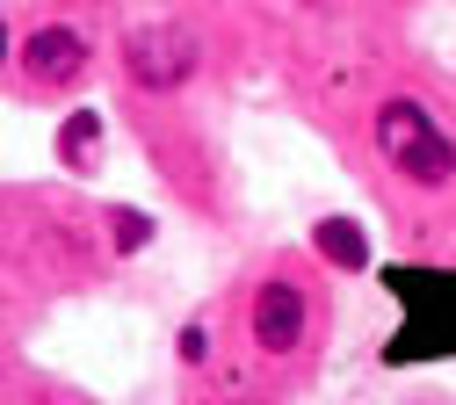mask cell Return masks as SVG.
Instances as JSON below:
<instances>
[{"label": "cell", "instance_id": "4", "mask_svg": "<svg viewBox=\"0 0 456 405\" xmlns=\"http://www.w3.org/2000/svg\"><path fill=\"white\" fill-rule=\"evenodd\" d=\"M80 66H87V36H80L73 22H51V29H37V36L22 44V73H29L37 87H66Z\"/></svg>", "mask_w": 456, "mask_h": 405}, {"label": "cell", "instance_id": "1", "mask_svg": "<svg viewBox=\"0 0 456 405\" xmlns=\"http://www.w3.org/2000/svg\"><path fill=\"white\" fill-rule=\"evenodd\" d=\"M377 145H384V159L406 174V182H420V189H442L449 174H456V145L428 124L420 101H384V109H377Z\"/></svg>", "mask_w": 456, "mask_h": 405}, {"label": "cell", "instance_id": "5", "mask_svg": "<svg viewBox=\"0 0 456 405\" xmlns=\"http://www.w3.org/2000/svg\"><path fill=\"white\" fill-rule=\"evenodd\" d=\"M312 239H319V254H326L333 268H362V261H370V239H362V231H355L348 217H326V224L312 231Z\"/></svg>", "mask_w": 456, "mask_h": 405}, {"label": "cell", "instance_id": "3", "mask_svg": "<svg viewBox=\"0 0 456 405\" xmlns=\"http://www.w3.org/2000/svg\"><path fill=\"white\" fill-rule=\"evenodd\" d=\"M305 289L297 282H261V297H254V340L268 347V355H290V347L305 340Z\"/></svg>", "mask_w": 456, "mask_h": 405}, {"label": "cell", "instance_id": "7", "mask_svg": "<svg viewBox=\"0 0 456 405\" xmlns=\"http://www.w3.org/2000/svg\"><path fill=\"white\" fill-rule=\"evenodd\" d=\"M94 131H102L94 116H73V124H66V152H73V159H87V145H94Z\"/></svg>", "mask_w": 456, "mask_h": 405}, {"label": "cell", "instance_id": "2", "mask_svg": "<svg viewBox=\"0 0 456 405\" xmlns=\"http://www.w3.org/2000/svg\"><path fill=\"white\" fill-rule=\"evenodd\" d=\"M124 66H131V80H138L145 94H175V87L196 73V36H189L182 22H145V29H131V44H124Z\"/></svg>", "mask_w": 456, "mask_h": 405}, {"label": "cell", "instance_id": "6", "mask_svg": "<svg viewBox=\"0 0 456 405\" xmlns=\"http://www.w3.org/2000/svg\"><path fill=\"white\" fill-rule=\"evenodd\" d=\"M109 231H117V247H124V254H131V247H145V239H152V224H145V217H138V210H117V217H109Z\"/></svg>", "mask_w": 456, "mask_h": 405}]
</instances>
